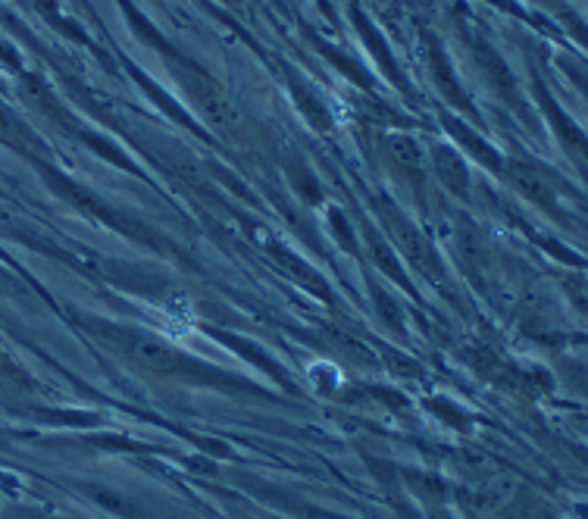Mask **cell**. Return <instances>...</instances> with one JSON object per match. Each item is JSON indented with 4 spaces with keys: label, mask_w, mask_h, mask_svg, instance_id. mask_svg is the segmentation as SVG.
<instances>
[{
    "label": "cell",
    "mask_w": 588,
    "mask_h": 519,
    "mask_svg": "<svg viewBox=\"0 0 588 519\" xmlns=\"http://www.w3.org/2000/svg\"><path fill=\"white\" fill-rule=\"evenodd\" d=\"M129 357L138 360L144 369H154V373H163V376H176L185 369V360L176 351H169L160 341L144 338V335H135L129 341Z\"/></svg>",
    "instance_id": "6da1fadb"
},
{
    "label": "cell",
    "mask_w": 588,
    "mask_h": 519,
    "mask_svg": "<svg viewBox=\"0 0 588 519\" xmlns=\"http://www.w3.org/2000/svg\"><path fill=\"white\" fill-rule=\"evenodd\" d=\"M438 172L451 182V188H463L467 185V166H463L451 151H438V160H435Z\"/></svg>",
    "instance_id": "7a4b0ae2"
},
{
    "label": "cell",
    "mask_w": 588,
    "mask_h": 519,
    "mask_svg": "<svg viewBox=\"0 0 588 519\" xmlns=\"http://www.w3.org/2000/svg\"><path fill=\"white\" fill-rule=\"evenodd\" d=\"M391 154H395V160L407 169H420L423 163V151L413 138H395L391 141Z\"/></svg>",
    "instance_id": "3957f363"
}]
</instances>
